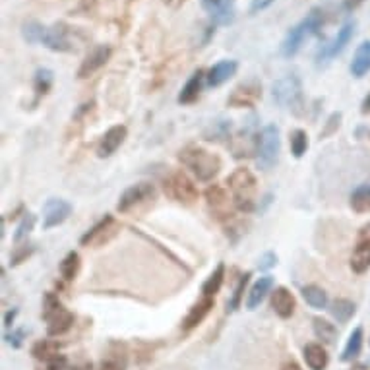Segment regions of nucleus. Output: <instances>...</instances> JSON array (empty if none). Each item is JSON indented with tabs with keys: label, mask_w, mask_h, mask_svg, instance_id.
I'll list each match as a JSON object with an SVG mask.
<instances>
[{
	"label": "nucleus",
	"mask_w": 370,
	"mask_h": 370,
	"mask_svg": "<svg viewBox=\"0 0 370 370\" xmlns=\"http://www.w3.org/2000/svg\"><path fill=\"white\" fill-rule=\"evenodd\" d=\"M277 264V254L276 252H266L262 258H260V269H269Z\"/></svg>",
	"instance_id": "obj_43"
},
{
	"label": "nucleus",
	"mask_w": 370,
	"mask_h": 370,
	"mask_svg": "<svg viewBox=\"0 0 370 370\" xmlns=\"http://www.w3.org/2000/svg\"><path fill=\"white\" fill-rule=\"evenodd\" d=\"M249 279H250V274H244V276H241V279H239L237 287H235L231 301H229V310H231V312H235V310L241 306L242 295H244V287H246V283H249Z\"/></svg>",
	"instance_id": "obj_39"
},
{
	"label": "nucleus",
	"mask_w": 370,
	"mask_h": 370,
	"mask_svg": "<svg viewBox=\"0 0 370 370\" xmlns=\"http://www.w3.org/2000/svg\"><path fill=\"white\" fill-rule=\"evenodd\" d=\"M330 310H332V314H334V318H336L337 322L345 324V322L351 320L357 306H355V302L347 301V299H336V301L332 302V309Z\"/></svg>",
	"instance_id": "obj_35"
},
{
	"label": "nucleus",
	"mask_w": 370,
	"mask_h": 370,
	"mask_svg": "<svg viewBox=\"0 0 370 370\" xmlns=\"http://www.w3.org/2000/svg\"><path fill=\"white\" fill-rule=\"evenodd\" d=\"M72 214V204L62 198H51L43 206V229L49 231L52 227L62 225Z\"/></svg>",
	"instance_id": "obj_14"
},
{
	"label": "nucleus",
	"mask_w": 370,
	"mask_h": 370,
	"mask_svg": "<svg viewBox=\"0 0 370 370\" xmlns=\"http://www.w3.org/2000/svg\"><path fill=\"white\" fill-rule=\"evenodd\" d=\"M212 309H214V297H202V299H200L198 302H194L192 309L188 310L186 318L182 322V330H184V332L194 330L198 324L204 322V318L209 314V310Z\"/></svg>",
	"instance_id": "obj_20"
},
{
	"label": "nucleus",
	"mask_w": 370,
	"mask_h": 370,
	"mask_svg": "<svg viewBox=\"0 0 370 370\" xmlns=\"http://www.w3.org/2000/svg\"><path fill=\"white\" fill-rule=\"evenodd\" d=\"M59 351H61V343H59V341H52V339L37 341V343L34 345V349H31L35 359H39V361L43 362H51L54 361L57 357H61Z\"/></svg>",
	"instance_id": "obj_27"
},
{
	"label": "nucleus",
	"mask_w": 370,
	"mask_h": 370,
	"mask_svg": "<svg viewBox=\"0 0 370 370\" xmlns=\"http://www.w3.org/2000/svg\"><path fill=\"white\" fill-rule=\"evenodd\" d=\"M225 279V264H217V267L209 274L204 285H202V293L204 297H216V293H219L221 285Z\"/></svg>",
	"instance_id": "obj_30"
},
{
	"label": "nucleus",
	"mask_w": 370,
	"mask_h": 370,
	"mask_svg": "<svg viewBox=\"0 0 370 370\" xmlns=\"http://www.w3.org/2000/svg\"><path fill=\"white\" fill-rule=\"evenodd\" d=\"M289 146H291L293 157L301 159L302 155L306 154V149H309V134L301 128L293 130L291 136H289Z\"/></svg>",
	"instance_id": "obj_37"
},
{
	"label": "nucleus",
	"mask_w": 370,
	"mask_h": 370,
	"mask_svg": "<svg viewBox=\"0 0 370 370\" xmlns=\"http://www.w3.org/2000/svg\"><path fill=\"white\" fill-rule=\"evenodd\" d=\"M272 309L279 318H291L295 309H297V301H295L293 293L287 287H276L272 291Z\"/></svg>",
	"instance_id": "obj_19"
},
{
	"label": "nucleus",
	"mask_w": 370,
	"mask_h": 370,
	"mask_svg": "<svg viewBox=\"0 0 370 370\" xmlns=\"http://www.w3.org/2000/svg\"><path fill=\"white\" fill-rule=\"evenodd\" d=\"M256 146H258V136H250V134H244V132H241L239 136H235L231 142L232 155L237 159L252 157L256 154Z\"/></svg>",
	"instance_id": "obj_25"
},
{
	"label": "nucleus",
	"mask_w": 370,
	"mask_h": 370,
	"mask_svg": "<svg viewBox=\"0 0 370 370\" xmlns=\"http://www.w3.org/2000/svg\"><path fill=\"white\" fill-rule=\"evenodd\" d=\"M72 370H91V362H84L80 367H72Z\"/></svg>",
	"instance_id": "obj_50"
},
{
	"label": "nucleus",
	"mask_w": 370,
	"mask_h": 370,
	"mask_svg": "<svg viewBox=\"0 0 370 370\" xmlns=\"http://www.w3.org/2000/svg\"><path fill=\"white\" fill-rule=\"evenodd\" d=\"M272 95L281 109H287L293 112L295 117H302L306 107H304V91H302V82L297 74H287V76L279 77L274 87H272Z\"/></svg>",
	"instance_id": "obj_5"
},
{
	"label": "nucleus",
	"mask_w": 370,
	"mask_h": 370,
	"mask_svg": "<svg viewBox=\"0 0 370 370\" xmlns=\"http://www.w3.org/2000/svg\"><path fill=\"white\" fill-rule=\"evenodd\" d=\"M312 324H314V334H316V337L322 339L324 343L332 345L336 341L337 330L334 324H330V322L324 318H314L312 320Z\"/></svg>",
	"instance_id": "obj_36"
},
{
	"label": "nucleus",
	"mask_w": 370,
	"mask_h": 370,
	"mask_svg": "<svg viewBox=\"0 0 370 370\" xmlns=\"http://www.w3.org/2000/svg\"><path fill=\"white\" fill-rule=\"evenodd\" d=\"M351 74L355 77H364L370 72V41H362L357 51L353 54V61H351Z\"/></svg>",
	"instance_id": "obj_24"
},
{
	"label": "nucleus",
	"mask_w": 370,
	"mask_h": 370,
	"mask_svg": "<svg viewBox=\"0 0 370 370\" xmlns=\"http://www.w3.org/2000/svg\"><path fill=\"white\" fill-rule=\"evenodd\" d=\"M128 136V128L124 124H117V126H111L103 134V138L99 140V146H97V155L105 159V157H111L119 147L124 144V140Z\"/></svg>",
	"instance_id": "obj_17"
},
{
	"label": "nucleus",
	"mask_w": 370,
	"mask_h": 370,
	"mask_svg": "<svg viewBox=\"0 0 370 370\" xmlns=\"http://www.w3.org/2000/svg\"><path fill=\"white\" fill-rule=\"evenodd\" d=\"M339 124H341V112H334L326 122V128L322 130V134H320V138H327V136H332L337 128H339Z\"/></svg>",
	"instance_id": "obj_40"
},
{
	"label": "nucleus",
	"mask_w": 370,
	"mask_h": 370,
	"mask_svg": "<svg viewBox=\"0 0 370 370\" xmlns=\"http://www.w3.org/2000/svg\"><path fill=\"white\" fill-rule=\"evenodd\" d=\"M361 112L362 114H370V94L364 97V101L361 105Z\"/></svg>",
	"instance_id": "obj_48"
},
{
	"label": "nucleus",
	"mask_w": 370,
	"mask_h": 370,
	"mask_svg": "<svg viewBox=\"0 0 370 370\" xmlns=\"http://www.w3.org/2000/svg\"><path fill=\"white\" fill-rule=\"evenodd\" d=\"M31 254H34V246H29V244H27V246H20L17 252H14V254H12V258H10L12 260V266L22 264V262H24L26 258H29Z\"/></svg>",
	"instance_id": "obj_41"
},
{
	"label": "nucleus",
	"mask_w": 370,
	"mask_h": 370,
	"mask_svg": "<svg viewBox=\"0 0 370 370\" xmlns=\"http://www.w3.org/2000/svg\"><path fill=\"white\" fill-rule=\"evenodd\" d=\"M302 297H304V301L309 302L312 309H326L327 295L318 285H306V287H302Z\"/></svg>",
	"instance_id": "obj_32"
},
{
	"label": "nucleus",
	"mask_w": 370,
	"mask_h": 370,
	"mask_svg": "<svg viewBox=\"0 0 370 370\" xmlns=\"http://www.w3.org/2000/svg\"><path fill=\"white\" fill-rule=\"evenodd\" d=\"M121 231V225L112 216H105L99 223H95L86 235H82L80 239V244L82 246H87V249H99V246H105L119 235Z\"/></svg>",
	"instance_id": "obj_10"
},
{
	"label": "nucleus",
	"mask_w": 370,
	"mask_h": 370,
	"mask_svg": "<svg viewBox=\"0 0 370 370\" xmlns=\"http://www.w3.org/2000/svg\"><path fill=\"white\" fill-rule=\"evenodd\" d=\"M274 291V277L272 276H262L256 283L250 287L249 297H246V309L256 310L264 302L267 293Z\"/></svg>",
	"instance_id": "obj_23"
},
{
	"label": "nucleus",
	"mask_w": 370,
	"mask_h": 370,
	"mask_svg": "<svg viewBox=\"0 0 370 370\" xmlns=\"http://www.w3.org/2000/svg\"><path fill=\"white\" fill-rule=\"evenodd\" d=\"M16 314H17V309L8 310V312L4 314V326L6 327L12 326V324H14V318H16Z\"/></svg>",
	"instance_id": "obj_46"
},
{
	"label": "nucleus",
	"mask_w": 370,
	"mask_h": 370,
	"mask_svg": "<svg viewBox=\"0 0 370 370\" xmlns=\"http://www.w3.org/2000/svg\"><path fill=\"white\" fill-rule=\"evenodd\" d=\"M22 37L27 43H41L49 51L54 52H72L76 49L70 39V27L64 24L43 26L41 22L29 20L22 26Z\"/></svg>",
	"instance_id": "obj_1"
},
{
	"label": "nucleus",
	"mask_w": 370,
	"mask_h": 370,
	"mask_svg": "<svg viewBox=\"0 0 370 370\" xmlns=\"http://www.w3.org/2000/svg\"><path fill=\"white\" fill-rule=\"evenodd\" d=\"M24 336H26V330H17V332H12L10 336H6V341H8L12 347H22V341H24Z\"/></svg>",
	"instance_id": "obj_44"
},
{
	"label": "nucleus",
	"mask_w": 370,
	"mask_h": 370,
	"mask_svg": "<svg viewBox=\"0 0 370 370\" xmlns=\"http://www.w3.org/2000/svg\"><path fill=\"white\" fill-rule=\"evenodd\" d=\"M34 225H35V216L34 214H26V216L22 217V221L16 227V232H14V242H22L26 239L29 232L34 231Z\"/></svg>",
	"instance_id": "obj_38"
},
{
	"label": "nucleus",
	"mask_w": 370,
	"mask_h": 370,
	"mask_svg": "<svg viewBox=\"0 0 370 370\" xmlns=\"http://www.w3.org/2000/svg\"><path fill=\"white\" fill-rule=\"evenodd\" d=\"M281 147V138H279V128L276 124H267L260 130L258 146H256V159L262 169H272L277 161Z\"/></svg>",
	"instance_id": "obj_9"
},
{
	"label": "nucleus",
	"mask_w": 370,
	"mask_h": 370,
	"mask_svg": "<svg viewBox=\"0 0 370 370\" xmlns=\"http://www.w3.org/2000/svg\"><path fill=\"white\" fill-rule=\"evenodd\" d=\"M216 26H229L235 22V2L232 0H200Z\"/></svg>",
	"instance_id": "obj_16"
},
{
	"label": "nucleus",
	"mask_w": 370,
	"mask_h": 370,
	"mask_svg": "<svg viewBox=\"0 0 370 370\" xmlns=\"http://www.w3.org/2000/svg\"><path fill=\"white\" fill-rule=\"evenodd\" d=\"M52 84H54V74L52 70L49 68H39L35 72V80H34V87L35 94H37V99L39 97H45L52 89Z\"/></svg>",
	"instance_id": "obj_31"
},
{
	"label": "nucleus",
	"mask_w": 370,
	"mask_h": 370,
	"mask_svg": "<svg viewBox=\"0 0 370 370\" xmlns=\"http://www.w3.org/2000/svg\"><path fill=\"white\" fill-rule=\"evenodd\" d=\"M206 204L217 221H231L232 212L237 209L232 204V198H229L227 190L219 184H212L206 190Z\"/></svg>",
	"instance_id": "obj_11"
},
{
	"label": "nucleus",
	"mask_w": 370,
	"mask_h": 370,
	"mask_svg": "<svg viewBox=\"0 0 370 370\" xmlns=\"http://www.w3.org/2000/svg\"><path fill=\"white\" fill-rule=\"evenodd\" d=\"M370 267V244L369 242H357L351 256V269L355 274H364Z\"/></svg>",
	"instance_id": "obj_28"
},
{
	"label": "nucleus",
	"mask_w": 370,
	"mask_h": 370,
	"mask_svg": "<svg viewBox=\"0 0 370 370\" xmlns=\"http://www.w3.org/2000/svg\"><path fill=\"white\" fill-rule=\"evenodd\" d=\"M43 318L47 320V334L52 337L64 336L74 324V314L59 301L54 293L45 295Z\"/></svg>",
	"instance_id": "obj_6"
},
{
	"label": "nucleus",
	"mask_w": 370,
	"mask_h": 370,
	"mask_svg": "<svg viewBox=\"0 0 370 370\" xmlns=\"http://www.w3.org/2000/svg\"><path fill=\"white\" fill-rule=\"evenodd\" d=\"M357 242H369L370 244V223L362 225L357 232Z\"/></svg>",
	"instance_id": "obj_45"
},
{
	"label": "nucleus",
	"mask_w": 370,
	"mask_h": 370,
	"mask_svg": "<svg viewBox=\"0 0 370 370\" xmlns=\"http://www.w3.org/2000/svg\"><path fill=\"white\" fill-rule=\"evenodd\" d=\"M351 207L357 214H370V186L362 184L351 194Z\"/></svg>",
	"instance_id": "obj_34"
},
{
	"label": "nucleus",
	"mask_w": 370,
	"mask_h": 370,
	"mask_svg": "<svg viewBox=\"0 0 370 370\" xmlns=\"http://www.w3.org/2000/svg\"><path fill=\"white\" fill-rule=\"evenodd\" d=\"M262 99V86L258 82H246L232 89L227 99V105L232 109H250Z\"/></svg>",
	"instance_id": "obj_13"
},
{
	"label": "nucleus",
	"mask_w": 370,
	"mask_h": 370,
	"mask_svg": "<svg viewBox=\"0 0 370 370\" xmlns=\"http://www.w3.org/2000/svg\"><path fill=\"white\" fill-rule=\"evenodd\" d=\"M206 82V72L202 68H198L192 76L188 77V82L184 84V87L181 89V94L177 97V101L181 105H192L200 97V91L204 87Z\"/></svg>",
	"instance_id": "obj_21"
},
{
	"label": "nucleus",
	"mask_w": 370,
	"mask_h": 370,
	"mask_svg": "<svg viewBox=\"0 0 370 370\" xmlns=\"http://www.w3.org/2000/svg\"><path fill=\"white\" fill-rule=\"evenodd\" d=\"M239 70V62L237 61H219L217 64H214L212 68L206 72V84L209 87H219L223 86L225 82H229Z\"/></svg>",
	"instance_id": "obj_18"
},
{
	"label": "nucleus",
	"mask_w": 370,
	"mask_h": 370,
	"mask_svg": "<svg viewBox=\"0 0 370 370\" xmlns=\"http://www.w3.org/2000/svg\"><path fill=\"white\" fill-rule=\"evenodd\" d=\"M165 194L182 206H192L198 200V188L186 172L175 171L163 181Z\"/></svg>",
	"instance_id": "obj_8"
},
{
	"label": "nucleus",
	"mask_w": 370,
	"mask_h": 370,
	"mask_svg": "<svg viewBox=\"0 0 370 370\" xmlns=\"http://www.w3.org/2000/svg\"><path fill=\"white\" fill-rule=\"evenodd\" d=\"M362 349V327H355L353 334L347 339V345H345L343 355H341V361H353L361 355Z\"/></svg>",
	"instance_id": "obj_33"
},
{
	"label": "nucleus",
	"mask_w": 370,
	"mask_h": 370,
	"mask_svg": "<svg viewBox=\"0 0 370 370\" xmlns=\"http://www.w3.org/2000/svg\"><path fill=\"white\" fill-rule=\"evenodd\" d=\"M112 54V49L109 45H97L94 51L87 54L84 62H82V66L77 70V77L80 80H86V77L94 76L95 72H99V70L103 68L105 64L109 62Z\"/></svg>",
	"instance_id": "obj_15"
},
{
	"label": "nucleus",
	"mask_w": 370,
	"mask_h": 370,
	"mask_svg": "<svg viewBox=\"0 0 370 370\" xmlns=\"http://www.w3.org/2000/svg\"><path fill=\"white\" fill-rule=\"evenodd\" d=\"M274 2H276V0H252V2H250L249 12L250 14H258V12H262V10L269 8Z\"/></svg>",
	"instance_id": "obj_42"
},
{
	"label": "nucleus",
	"mask_w": 370,
	"mask_h": 370,
	"mask_svg": "<svg viewBox=\"0 0 370 370\" xmlns=\"http://www.w3.org/2000/svg\"><path fill=\"white\" fill-rule=\"evenodd\" d=\"M362 0H347V8H357Z\"/></svg>",
	"instance_id": "obj_51"
},
{
	"label": "nucleus",
	"mask_w": 370,
	"mask_h": 370,
	"mask_svg": "<svg viewBox=\"0 0 370 370\" xmlns=\"http://www.w3.org/2000/svg\"><path fill=\"white\" fill-rule=\"evenodd\" d=\"M281 370H302V369H301V364H299V362L289 361V362H285L283 367H281Z\"/></svg>",
	"instance_id": "obj_49"
},
{
	"label": "nucleus",
	"mask_w": 370,
	"mask_h": 370,
	"mask_svg": "<svg viewBox=\"0 0 370 370\" xmlns=\"http://www.w3.org/2000/svg\"><path fill=\"white\" fill-rule=\"evenodd\" d=\"M227 186L231 190L232 204L241 214H252L256 209V196H258V182L250 169L239 167L229 175Z\"/></svg>",
	"instance_id": "obj_3"
},
{
	"label": "nucleus",
	"mask_w": 370,
	"mask_h": 370,
	"mask_svg": "<svg viewBox=\"0 0 370 370\" xmlns=\"http://www.w3.org/2000/svg\"><path fill=\"white\" fill-rule=\"evenodd\" d=\"M304 361L310 367V370H324L327 367L326 349L320 343H309L304 347Z\"/></svg>",
	"instance_id": "obj_26"
},
{
	"label": "nucleus",
	"mask_w": 370,
	"mask_h": 370,
	"mask_svg": "<svg viewBox=\"0 0 370 370\" xmlns=\"http://www.w3.org/2000/svg\"><path fill=\"white\" fill-rule=\"evenodd\" d=\"M355 35V22H345L343 26L337 29V35L330 41V43L322 45V49L318 51V57L316 61L318 64L322 62H330L332 59H336L337 54H341L343 49L349 45V41L353 39Z\"/></svg>",
	"instance_id": "obj_12"
},
{
	"label": "nucleus",
	"mask_w": 370,
	"mask_h": 370,
	"mask_svg": "<svg viewBox=\"0 0 370 370\" xmlns=\"http://www.w3.org/2000/svg\"><path fill=\"white\" fill-rule=\"evenodd\" d=\"M155 200H157V188L154 184L138 182L122 192L117 209H119V214H142L149 206H154Z\"/></svg>",
	"instance_id": "obj_7"
},
{
	"label": "nucleus",
	"mask_w": 370,
	"mask_h": 370,
	"mask_svg": "<svg viewBox=\"0 0 370 370\" xmlns=\"http://www.w3.org/2000/svg\"><path fill=\"white\" fill-rule=\"evenodd\" d=\"M179 161L184 167H188L200 182L214 181L221 171V159L216 154H212L200 146H188L181 149Z\"/></svg>",
	"instance_id": "obj_4"
},
{
	"label": "nucleus",
	"mask_w": 370,
	"mask_h": 370,
	"mask_svg": "<svg viewBox=\"0 0 370 370\" xmlns=\"http://www.w3.org/2000/svg\"><path fill=\"white\" fill-rule=\"evenodd\" d=\"M80 267H82V258H80L77 252L72 250V252H68V254L62 258L61 266H59L62 279H64V281H74L77 274H80Z\"/></svg>",
	"instance_id": "obj_29"
},
{
	"label": "nucleus",
	"mask_w": 370,
	"mask_h": 370,
	"mask_svg": "<svg viewBox=\"0 0 370 370\" xmlns=\"http://www.w3.org/2000/svg\"><path fill=\"white\" fill-rule=\"evenodd\" d=\"M184 2H186V0H165V4H167L169 8H175V10L181 8Z\"/></svg>",
	"instance_id": "obj_47"
},
{
	"label": "nucleus",
	"mask_w": 370,
	"mask_h": 370,
	"mask_svg": "<svg viewBox=\"0 0 370 370\" xmlns=\"http://www.w3.org/2000/svg\"><path fill=\"white\" fill-rule=\"evenodd\" d=\"M128 364V353H126V345L124 343H111L109 351L101 361L99 370H126Z\"/></svg>",
	"instance_id": "obj_22"
},
{
	"label": "nucleus",
	"mask_w": 370,
	"mask_h": 370,
	"mask_svg": "<svg viewBox=\"0 0 370 370\" xmlns=\"http://www.w3.org/2000/svg\"><path fill=\"white\" fill-rule=\"evenodd\" d=\"M324 24H326V12L322 6H314L297 26L287 31L285 39L281 41V54L285 59H293L295 54L301 51L302 43L306 39L322 34Z\"/></svg>",
	"instance_id": "obj_2"
}]
</instances>
